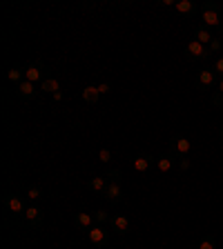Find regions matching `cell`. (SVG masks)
Listing matches in <instances>:
<instances>
[{
    "instance_id": "277c9868",
    "label": "cell",
    "mask_w": 223,
    "mask_h": 249,
    "mask_svg": "<svg viewBox=\"0 0 223 249\" xmlns=\"http://www.w3.org/2000/svg\"><path fill=\"white\" fill-rule=\"evenodd\" d=\"M45 78H49V67L42 60H36L34 65L25 67V80H29V83H42Z\"/></svg>"
},
{
    "instance_id": "8fae6325",
    "label": "cell",
    "mask_w": 223,
    "mask_h": 249,
    "mask_svg": "<svg viewBox=\"0 0 223 249\" xmlns=\"http://www.w3.org/2000/svg\"><path fill=\"white\" fill-rule=\"evenodd\" d=\"M217 73H214V69H201L199 71V78H197V85L201 91H208V89H212L214 85H217Z\"/></svg>"
},
{
    "instance_id": "9a60e30c",
    "label": "cell",
    "mask_w": 223,
    "mask_h": 249,
    "mask_svg": "<svg viewBox=\"0 0 223 249\" xmlns=\"http://www.w3.org/2000/svg\"><path fill=\"white\" fill-rule=\"evenodd\" d=\"M174 11H177L179 16H194L197 11H201V9L197 7L194 0H179L177 5H174Z\"/></svg>"
},
{
    "instance_id": "7402d4cb",
    "label": "cell",
    "mask_w": 223,
    "mask_h": 249,
    "mask_svg": "<svg viewBox=\"0 0 223 249\" xmlns=\"http://www.w3.org/2000/svg\"><path fill=\"white\" fill-rule=\"evenodd\" d=\"M25 198L29 202H36V200H41V198H42V192L38 189V187H27V189H25Z\"/></svg>"
},
{
    "instance_id": "d6986e66",
    "label": "cell",
    "mask_w": 223,
    "mask_h": 249,
    "mask_svg": "<svg viewBox=\"0 0 223 249\" xmlns=\"http://www.w3.org/2000/svg\"><path fill=\"white\" fill-rule=\"evenodd\" d=\"M7 80L14 85H20L22 80H25V69L18 67V65H14V67L7 69Z\"/></svg>"
},
{
    "instance_id": "5bb4252c",
    "label": "cell",
    "mask_w": 223,
    "mask_h": 249,
    "mask_svg": "<svg viewBox=\"0 0 223 249\" xmlns=\"http://www.w3.org/2000/svg\"><path fill=\"white\" fill-rule=\"evenodd\" d=\"M74 223H76V227H78V229H83V231H87V229H92L94 225H96V220H94V213L78 212L76 216H74Z\"/></svg>"
},
{
    "instance_id": "4dcf8cb0",
    "label": "cell",
    "mask_w": 223,
    "mask_h": 249,
    "mask_svg": "<svg viewBox=\"0 0 223 249\" xmlns=\"http://www.w3.org/2000/svg\"><path fill=\"white\" fill-rule=\"evenodd\" d=\"M219 136H221V140H223V127H221V129H219Z\"/></svg>"
},
{
    "instance_id": "f1b7e54d",
    "label": "cell",
    "mask_w": 223,
    "mask_h": 249,
    "mask_svg": "<svg viewBox=\"0 0 223 249\" xmlns=\"http://www.w3.org/2000/svg\"><path fill=\"white\" fill-rule=\"evenodd\" d=\"M99 87V93L101 96H107L109 91H112V87H109V83H101V85H96Z\"/></svg>"
},
{
    "instance_id": "e0dca14e",
    "label": "cell",
    "mask_w": 223,
    "mask_h": 249,
    "mask_svg": "<svg viewBox=\"0 0 223 249\" xmlns=\"http://www.w3.org/2000/svg\"><path fill=\"white\" fill-rule=\"evenodd\" d=\"M194 40H199V42H201V45L210 47V42L214 40V36H212V31H210L208 27L199 25V27H197V31H194Z\"/></svg>"
},
{
    "instance_id": "4316f807",
    "label": "cell",
    "mask_w": 223,
    "mask_h": 249,
    "mask_svg": "<svg viewBox=\"0 0 223 249\" xmlns=\"http://www.w3.org/2000/svg\"><path fill=\"white\" fill-rule=\"evenodd\" d=\"M99 160L109 162V160H112V151H109V149H105V147H103V149H99Z\"/></svg>"
},
{
    "instance_id": "52a82bcc",
    "label": "cell",
    "mask_w": 223,
    "mask_h": 249,
    "mask_svg": "<svg viewBox=\"0 0 223 249\" xmlns=\"http://www.w3.org/2000/svg\"><path fill=\"white\" fill-rule=\"evenodd\" d=\"M5 207L9 213H14V216H22L25 213V200H22V196H18V194H7L5 196Z\"/></svg>"
},
{
    "instance_id": "7c38bea8",
    "label": "cell",
    "mask_w": 223,
    "mask_h": 249,
    "mask_svg": "<svg viewBox=\"0 0 223 249\" xmlns=\"http://www.w3.org/2000/svg\"><path fill=\"white\" fill-rule=\"evenodd\" d=\"M16 91L20 93L25 100H34L38 93H41V89H38L34 83H29V80H22L20 85H16Z\"/></svg>"
},
{
    "instance_id": "ffe728a7",
    "label": "cell",
    "mask_w": 223,
    "mask_h": 249,
    "mask_svg": "<svg viewBox=\"0 0 223 249\" xmlns=\"http://www.w3.org/2000/svg\"><path fill=\"white\" fill-rule=\"evenodd\" d=\"M99 98H101V93H99V87L96 85H87V87L83 89V100L89 105H99Z\"/></svg>"
},
{
    "instance_id": "f546056e",
    "label": "cell",
    "mask_w": 223,
    "mask_h": 249,
    "mask_svg": "<svg viewBox=\"0 0 223 249\" xmlns=\"http://www.w3.org/2000/svg\"><path fill=\"white\" fill-rule=\"evenodd\" d=\"M214 93H219V96H221V98H223V78H221V80H219V83H217V89H214Z\"/></svg>"
},
{
    "instance_id": "6da1fadb",
    "label": "cell",
    "mask_w": 223,
    "mask_h": 249,
    "mask_svg": "<svg viewBox=\"0 0 223 249\" xmlns=\"http://www.w3.org/2000/svg\"><path fill=\"white\" fill-rule=\"evenodd\" d=\"M123 174L121 169H109L107 174V189H105L103 198L109 205H121L123 202V182H121Z\"/></svg>"
},
{
    "instance_id": "cb8c5ba5",
    "label": "cell",
    "mask_w": 223,
    "mask_h": 249,
    "mask_svg": "<svg viewBox=\"0 0 223 249\" xmlns=\"http://www.w3.org/2000/svg\"><path fill=\"white\" fill-rule=\"evenodd\" d=\"M212 69H214V73H217V78L221 80V78H223V56H219L217 60H214Z\"/></svg>"
},
{
    "instance_id": "7a4b0ae2",
    "label": "cell",
    "mask_w": 223,
    "mask_h": 249,
    "mask_svg": "<svg viewBox=\"0 0 223 249\" xmlns=\"http://www.w3.org/2000/svg\"><path fill=\"white\" fill-rule=\"evenodd\" d=\"M201 25L208 29H219V34H223V18L219 11L217 2H203L201 5Z\"/></svg>"
},
{
    "instance_id": "4fadbf2b",
    "label": "cell",
    "mask_w": 223,
    "mask_h": 249,
    "mask_svg": "<svg viewBox=\"0 0 223 249\" xmlns=\"http://www.w3.org/2000/svg\"><path fill=\"white\" fill-rule=\"evenodd\" d=\"M22 218H25V223L31 225V227H36V225L42 223V212L36 207V205H29V207L25 209V213H22Z\"/></svg>"
},
{
    "instance_id": "2e32d148",
    "label": "cell",
    "mask_w": 223,
    "mask_h": 249,
    "mask_svg": "<svg viewBox=\"0 0 223 249\" xmlns=\"http://www.w3.org/2000/svg\"><path fill=\"white\" fill-rule=\"evenodd\" d=\"M41 93H58L61 91V83H58V78H54V76H49V78H45V80H42L41 83Z\"/></svg>"
},
{
    "instance_id": "5b68a950",
    "label": "cell",
    "mask_w": 223,
    "mask_h": 249,
    "mask_svg": "<svg viewBox=\"0 0 223 249\" xmlns=\"http://www.w3.org/2000/svg\"><path fill=\"white\" fill-rule=\"evenodd\" d=\"M167 151L177 156V160L179 158H187L190 151H192V140L183 138V136H172L170 138V149Z\"/></svg>"
},
{
    "instance_id": "603a6c76",
    "label": "cell",
    "mask_w": 223,
    "mask_h": 249,
    "mask_svg": "<svg viewBox=\"0 0 223 249\" xmlns=\"http://www.w3.org/2000/svg\"><path fill=\"white\" fill-rule=\"evenodd\" d=\"M197 249H217V240H214V236H203Z\"/></svg>"
},
{
    "instance_id": "ba28073f",
    "label": "cell",
    "mask_w": 223,
    "mask_h": 249,
    "mask_svg": "<svg viewBox=\"0 0 223 249\" xmlns=\"http://www.w3.org/2000/svg\"><path fill=\"white\" fill-rule=\"evenodd\" d=\"M109 227L114 229L119 236H127L130 229H132V223H130V218L125 216V213H114L112 220H109Z\"/></svg>"
},
{
    "instance_id": "8992f818",
    "label": "cell",
    "mask_w": 223,
    "mask_h": 249,
    "mask_svg": "<svg viewBox=\"0 0 223 249\" xmlns=\"http://www.w3.org/2000/svg\"><path fill=\"white\" fill-rule=\"evenodd\" d=\"M87 240L92 247H105L109 240V233L103 225H94L92 229H87Z\"/></svg>"
},
{
    "instance_id": "30bf717a",
    "label": "cell",
    "mask_w": 223,
    "mask_h": 249,
    "mask_svg": "<svg viewBox=\"0 0 223 249\" xmlns=\"http://www.w3.org/2000/svg\"><path fill=\"white\" fill-rule=\"evenodd\" d=\"M154 165H156V156H152V154H141L132 160V167H134V171H139V174L150 171Z\"/></svg>"
},
{
    "instance_id": "3957f363",
    "label": "cell",
    "mask_w": 223,
    "mask_h": 249,
    "mask_svg": "<svg viewBox=\"0 0 223 249\" xmlns=\"http://www.w3.org/2000/svg\"><path fill=\"white\" fill-rule=\"evenodd\" d=\"M185 58L187 60H210L212 58V52H210V47L201 45L199 40H190L185 47Z\"/></svg>"
},
{
    "instance_id": "ac0fdd59",
    "label": "cell",
    "mask_w": 223,
    "mask_h": 249,
    "mask_svg": "<svg viewBox=\"0 0 223 249\" xmlns=\"http://www.w3.org/2000/svg\"><path fill=\"white\" fill-rule=\"evenodd\" d=\"M89 192L94 194H105V189H107V176H94L89 178Z\"/></svg>"
},
{
    "instance_id": "d4e9b609",
    "label": "cell",
    "mask_w": 223,
    "mask_h": 249,
    "mask_svg": "<svg viewBox=\"0 0 223 249\" xmlns=\"http://www.w3.org/2000/svg\"><path fill=\"white\" fill-rule=\"evenodd\" d=\"M221 49H223V40H221L219 36H214V40L210 42V52H212V53H219Z\"/></svg>"
},
{
    "instance_id": "44dd1931",
    "label": "cell",
    "mask_w": 223,
    "mask_h": 249,
    "mask_svg": "<svg viewBox=\"0 0 223 249\" xmlns=\"http://www.w3.org/2000/svg\"><path fill=\"white\" fill-rule=\"evenodd\" d=\"M94 220H96V225H109V220H112V216H109L107 212H105V209H96V212H94Z\"/></svg>"
},
{
    "instance_id": "484cf974",
    "label": "cell",
    "mask_w": 223,
    "mask_h": 249,
    "mask_svg": "<svg viewBox=\"0 0 223 249\" xmlns=\"http://www.w3.org/2000/svg\"><path fill=\"white\" fill-rule=\"evenodd\" d=\"M177 167H179L181 171H187V169H190V167H192V160H190V156H187V158H179V160H177Z\"/></svg>"
},
{
    "instance_id": "83f0119b",
    "label": "cell",
    "mask_w": 223,
    "mask_h": 249,
    "mask_svg": "<svg viewBox=\"0 0 223 249\" xmlns=\"http://www.w3.org/2000/svg\"><path fill=\"white\" fill-rule=\"evenodd\" d=\"M210 103H212V107L223 109V98L219 96V93H214V91H212V96H210Z\"/></svg>"
},
{
    "instance_id": "9c48e42d",
    "label": "cell",
    "mask_w": 223,
    "mask_h": 249,
    "mask_svg": "<svg viewBox=\"0 0 223 249\" xmlns=\"http://www.w3.org/2000/svg\"><path fill=\"white\" fill-rule=\"evenodd\" d=\"M154 167H156L159 174H170V171L177 167V156L170 154V151H167V154L156 156V165Z\"/></svg>"
}]
</instances>
